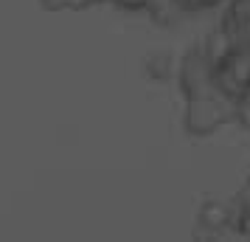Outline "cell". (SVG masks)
Wrapping results in <instances>:
<instances>
[{"instance_id": "cell-8", "label": "cell", "mask_w": 250, "mask_h": 242, "mask_svg": "<svg viewBox=\"0 0 250 242\" xmlns=\"http://www.w3.org/2000/svg\"><path fill=\"white\" fill-rule=\"evenodd\" d=\"M174 3L183 14H194V12H205V9H216L225 0H174Z\"/></svg>"}, {"instance_id": "cell-5", "label": "cell", "mask_w": 250, "mask_h": 242, "mask_svg": "<svg viewBox=\"0 0 250 242\" xmlns=\"http://www.w3.org/2000/svg\"><path fill=\"white\" fill-rule=\"evenodd\" d=\"M219 28L233 45H250V0H228Z\"/></svg>"}, {"instance_id": "cell-3", "label": "cell", "mask_w": 250, "mask_h": 242, "mask_svg": "<svg viewBox=\"0 0 250 242\" xmlns=\"http://www.w3.org/2000/svg\"><path fill=\"white\" fill-rule=\"evenodd\" d=\"M177 85H180L183 96H194V93H208V90H219L214 82V62L205 54L203 45L188 48L183 59L177 62Z\"/></svg>"}, {"instance_id": "cell-9", "label": "cell", "mask_w": 250, "mask_h": 242, "mask_svg": "<svg viewBox=\"0 0 250 242\" xmlns=\"http://www.w3.org/2000/svg\"><path fill=\"white\" fill-rule=\"evenodd\" d=\"M113 3L115 9H124V12H146L149 9V0H107Z\"/></svg>"}, {"instance_id": "cell-10", "label": "cell", "mask_w": 250, "mask_h": 242, "mask_svg": "<svg viewBox=\"0 0 250 242\" xmlns=\"http://www.w3.org/2000/svg\"><path fill=\"white\" fill-rule=\"evenodd\" d=\"M93 3H96V6H99V3H107V0H93Z\"/></svg>"}, {"instance_id": "cell-6", "label": "cell", "mask_w": 250, "mask_h": 242, "mask_svg": "<svg viewBox=\"0 0 250 242\" xmlns=\"http://www.w3.org/2000/svg\"><path fill=\"white\" fill-rule=\"evenodd\" d=\"M144 70H146L149 79H155V82H166L169 76H174L177 65H174L171 54H166V51H155V54H149V57L144 59Z\"/></svg>"}, {"instance_id": "cell-4", "label": "cell", "mask_w": 250, "mask_h": 242, "mask_svg": "<svg viewBox=\"0 0 250 242\" xmlns=\"http://www.w3.org/2000/svg\"><path fill=\"white\" fill-rule=\"evenodd\" d=\"M230 203L205 200L194 217V237L197 240H225L230 237Z\"/></svg>"}, {"instance_id": "cell-1", "label": "cell", "mask_w": 250, "mask_h": 242, "mask_svg": "<svg viewBox=\"0 0 250 242\" xmlns=\"http://www.w3.org/2000/svg\"><path fill=\"white\" fill-rule=\"evenodd\" d=\"M230 121H236V102L222 90L183 96V130L191 138H211Z\"/></svg>"}, {"instance_id": "cell-11", "label": "cell", "mask_w": 250, "mask_h": 242, "mask_svg": "<svg viewBox=\"0 0 250 242\" xmlns=\"http://www.w3.org/2000/svg\"><path fill=\"white\" fill-rule=\"evenodd\" d=\"M248 130H250V127H248Z\"/></svg>"}, {"instance_id": "cell-7", "label": "cell", "mask_w": 250, "mask_h": 242, "mask_svg": "<svg viewBox=\"0 0 250 242\" xmlns=\"http://www.w3.org/2000/svg\"><path fill=\"white\" fill-rule=\"evenodd\" d=\"M42 12H87L96 3L93 0H37Z\"/></svg>"}, {"instance_id": "cell-2", "label": "cell", "mask_w": 250, "mask_h": 242, "mask_svg": "<svg viewBox=\"0 0 250 242\" xmlns=\"http://www.w3.org/2000/svg\"><path fill=\"white\" fill-rule=\"evenodd\" d=\"M214 82L228 99L242 102L250 96V45H233L214 62Z\"/></svg>"}]
</instances>
